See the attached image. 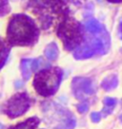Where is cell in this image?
<instances>
[{
	"instance_id": "cell-1",
	"label": "cell",
	"mask_w": 122,
	"mask_h": 129,
	"mask_svg": "<svg viewBox=\"0 0 122 129\" xmlns=\"http://www.w3.org/2000/svg\"><path fill=\"white\" fill-rule=\"evenodd\" d=\"M39 31L28 15L16 14L10 20L7 40L11 46H31L36 43Z\"/></svg>"
},
{
	"instance_id": "cell-2",
	"label": "cell",
	"mask_w": 122,
	"mask_h": 129,
	"mask_svg": "<svg viewBox=\"0 0 122 129\" xmlns=\"http://www.w3.org/2000/svg\"><path fill=\"white\" fill-rule=\"evenodd\" d=\"M31 5L44 28L51 27L55 18L66 17L68 12L63 0H31Z\"/></svg>"
},
{
	"instance_id": "cell-3",
	"label": "cell",
	"mask_w": 122,
	"mask_h": 129,
	"mask_svg": "<svg viewBox=\"0 0 122 129\" xmlns=\"http://www.w3.org/2000/svg\"><path fill=\"white\" fill-rule=\"evenodd\" d=\"M62 80V70L59 68H49L36 73L33 86L41 96L53 95L59 87Z\"/></svg>"
},
{
	"instance_id": "cell-4",
	"label": "cell",
	"mask_w": 122,
	"mask_h": 129,
	"mask_svg": "<svg viewBox=\"0 0 122 129\" xmlns=\"http://www.w3.org/2000/svg\"><path fill=\"white\" fill-rule=\"evenodd\" d=\"M57 35L68 50H73L82 42L80 24L73 18H66L61 21L57 29Z\"/></svg>"
},
{
	"instance_id": "cell-5",
	"label": "cell",
	"mask_w": 122,
	"mask_h": 129,
	"mask_svg": "<svg viewBox=\"0 0 122 129\" xmlns=\"http://www.w3.org/2000/svg\"><path fill=\"white\" fill-rule=\"evenodd\" d=\"M31 106V99L26 93H17L12 96L5 106L4 111L10 118H15L24 114Z\"/></svg>"
},
{
	"instance_id": "cell-6",
	"label": "cell",
	"mask_w": 122,
	"mask_h": 129,
	"mask_svg": "<svg viewBox=\"0 0 122 129\" xmlns=\"http://www.w3.org/2000/svg\"><path fill=\"white\" fill-rule=\"evenodd\" d=\"M103 48V44L99 40H94L92 44L86 45L84 47H81L76 49V51L74 53V56L77 59L81 58H88L94 55L95 51L100 50Z\"/></svg>"
},
{
	"instance_id": "cell-7",
	"label": "cell",
	"mask_w": 122,
	"mask_h": 129,
	"mask_svg": "<svg viewBox=\"0 0 122 129\" xmlns=\"http://www.w3.org/2000/svg\"><path fill=\"white\" fill-rule=\"evenodd\" d=\"M39 122H40V120L38 118L33 117L22 121L20 123H17L16 125L11 126L9 129H36Z\"/></svg>"
},
{
	"instance_id": "cell-8",
	"label": "cell",
	"mask_w": 122,
	"mask_h": 129,
	"mask_svg": "<svg viewBox=\"0 0 122 129\" xmlns=\"http://www.w3.org/2000/svg\"><path fill=\"white\" fill-rule=\"evenodd\" d=\"M38 67L37 60H23L22 61V74L26 79H29L33 70H35Z\"/></svg>"
},
{
	"instance_id": "cell-9",
	"label": "cell",
	"mask_w": 122,
	"mask_h": 129,
	"mask_svg": "<svg viewBox=\"0 0 122 129\" xmlns=\"http://www.w3.org/2000/svg\"><path fill=\"white\" fill-rule=\"evenodd\" d=\"M10 53V47L2 39H0V69L4 66Z\"/></svg>"
},
{
	"instance_id": "cell-10",
	"label": "cell",
	"mask_w": 122,
	"mask_h": 129,
	"mask_svg": "<svg viewBox=\"0 0 122 129\" xmlns=\"http://www.w3.org/2000/svg\"><path fill=\"white\" fill-rule=\"evenodd\" d=\"M45 54H46L47 58L50 59V60L56 59L57 55H58V48H57L56 45L54 44V43L50 44L46 48V49H45Z\"/></svg>"
},
{
	"instance_id": "cell-11",
	"label": "cell",
	"mask_w": 122,
	"mask_h": 129,
	"mask_svg": "<svg viewBox=\"0 0 122 129\" xmlns=\"http://www.w3.org/2000/svg\"><path fill=\"white\" fill-rule=\"evenodd\" d=\"M117 78L115 75H112V76L106 78L105 80L102 82V86L106 89V90H110V89L114 88L117 85Z\"/></svg>"
},
{
	"instance_id": "cell-12",
	"label": "cell",
	"mask_w": 122,
	"mask_h": 129,
	"mask_svg": "<svg viewBox=\"0 0 122 129\" xmlns=\"http://www.w3.org/2000/svg\"><path fill=\"white\" fill-rule=\"evenodd\" d=\"M85 26L87 30H89L90 32H93V33L99 32L102 28L100 23L97 20H95V19H91V20L87 21Z\"/></svg>"
},
{
	"instance_id": "cell-13",
	"label": "cell",
	"mask_w": 122,
	"mask_h": 129,
	"mask_svg": "<svg viewBox=\"0 0 122 129\" xmlns=\"http://www.w3.org/2000/svg\"><path fill=\"white\" fill-rule=\"evenodd\" d=\"M9 12L8 0H0V15H4Z\"/></svg>"
},
{
	"instance_id": "cell-14",
	"label": "cell",
	"mask_w": 122,
	"mask_h": 129,
	"mask_svg": "<svg viewBox=\"0 0 122 129\" xmlns=\"http://www.w3.org/2000/svg\"><path fill=\"white\" fill-rule=\"evenodd\" d=\"M115 103H116V101H115V99H113V98H106L105 100H104V104H105V105L107 106V107H113L114 105H115Z\"/></svg>"
},
{
	"instance_id": "cell-15",
	"label": "cell",
	"mask_w": 122,
	"mask_h": 129,
	"mask_svg": "<svg viewBox=\"0 0 122 129\" xmlns=\"http://www.w3.org/2000/svg\"><path fill=\"white\" fill-rule=\"evenodd\" d=\"M100 119H101V115H100V113H93L92 114V120H93V121H94V122H97V121H100Z\"/></svg>"
},
{
	"instance_id": "cell-16",
	"label": "cell",
	"mask_w": 122,
	"mask_h": 129,
	"mask_svg": "<svg viewBox=\"0 0 122 129\" xmlns=\"http://www.w3.org/2000/svg\"><path fill=\"white\" fill-rule=\"evenodd\" d=\"M78 110H79V112H85L86 110H88V105L87 104H81V105H78Z\"/></svg>"
},
{
	"instance_id": "cell-17",
	"label": "cell",
	"mask_w": 122,
	"mask_h": 129,
	"mask_svg": "<svg viewBox=\"0 0 122 129\" xmlns=\"http://www.w3.org/2000/svg\"><path fill=\"white\" fill-rule=\"evenodd\" d=\"M108 1H110L112 3H120V2H122V0H108Z\"/></svg>"
},
{
	"instance_id": "cell-18",
	"label": "cell",
	"mask_w": 122,
	"mask_h": 129,
	"mask_svg": "<svg viewBox=\"0 0 122 129\" xmlns=\"http://www.w3.org/2000/svg\"><path fill=\"white\" fill-rule=\"evenodd\" d=\"M119 33H120V37H121L122 39V22L121 24H120V27H119Z\"/></svg>"
},
{
	"instance_id": "cell-19",
	"label": "cell",
	"mask_w": 122,
	"mask_h": 129,
	"mask_svg": "<svg viewBox=\"0 0 122 129\" xmlns=\"http://www.w3.org/2000/svg\"><path fill=\"white\" fill-rule=\"evenodd\" d=\"M120 120H121V121H122V115L120 116Z\"/></svg>"
}]
</instances>
